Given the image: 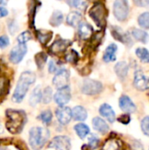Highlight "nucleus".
Wrapping results in <instances>:
<instances>
[{"label": "nucleus", "mask_w": 149, "mask_h": 150, "mask_svg": "<svg viewBox=\"0 0 149 150\" xmlns=\"http://www.w3.org/2000/svg\"><path fill=\"white\" fill-rule=\"evenodd\" d=\"M139 25L145 29H149V11L141 13L138 18Z\"/></svg>", "instance_id": "29"}, {"label": "nucleus", "mask_w": 149, "mask_h": 150, "mask_svg": "<svg viewBox=\"0 0 149 150\" xmlns=\"http://www.w3.org/2000/svg\"><path fill=\"white\" fill-rule=\"evenodd\" d=\"M112 34L115 37V39L121 41L122 43H125L128 46L133 44L131 37L126 33L123 32L119 27H114V29H112Z\"/></svg>", "instance_id": "15"}, {"label": "nucleus", "mask_w": 149, "mask_h": 150, "mask_svg": "<svg viewBox=\"0 0 149 150\" xmlns=\"http://www.w3.org/2000/svg\"><path fill=\"white\" fill-rule=\"evenodd\" d=\"M41 94L42 92L40 86H37L36 88L33 89L29 98V104L31 106H36L41 101Z\"/></svg>", "instance_id": "23"}, {"label": "nucleus", "mask_w": 149, "mask_h": 150, "mask_svg": "<svg viewBox=\"0 0 149 150\" xmlns=\"http://www.w3.org/2000/svg\"><path fill=\"white\" fill-rule=\"evenodd\" d=\"M6 87H7L6 82L4 79H0V96H2L5 92Z\"/></svg>", "instance_id": "41"}, {"label": "nucleus", "mask_w": 149, "mask_h": 150, "mask_svg": "<svg viewBox=\"0 0 149 150\" xmlns=\"http://www.w3.org/2000/svg\"><path fill=\"white\" fill-rule=\"evenodd\" d=\"M82 22V15L78 11H71L67 16V23L72 26H77Z\"/></svg>", "instance_id": "22"}, {"label": "nucleus", "mask_w": 149, "mask_h": 150, "mask_svg": "<svg viewBox=\"0 0 149 150\" xmlns=\"http://www.w3.org/2000/svg\"><path fill=\"white\" fill-rule=\"evenodd\" d=\"M69 71L66 69H59L54 79H53V83L54 85L59 90L61 88H64L66 86H68V82H69Z\"/></svg>", "instance_id": "7"}, {"label": "nucleus", "mask_w": 149, "mask_h": 150, "mask_svg": "<svg viewBox=\"0 0 149 150\" xmlns=\"http://www.w3.org/2000/svg\"><path fill=\"white\" fill-rule=\"evenodd\" d=\"M50 138L48 129L41 127H32L29 132V144L33 150L41 149Z\"/></svg>", "instance_id": "3"}, {"label": "nucleus", "mask_w": 149, "mask_h": 150, "mask_svg": "<svg viewBox=\"0 0 149 150\" xmlns=\"http://www.w3.org/2000/svg\"><path fill=\"white\" fill-rule=\"evenodd\" d=\"M7 15H8V11H7L4 7L0 6V18L6 17Z\"/></svg>", "instance_id": "45"}, {"label": "nucleus", "mask_w": 149, "mask_h": 150, "mask_svg": "<svg viewBox=\"0 0 149 150\" xmlns=\"http://www.w3.org/2000/svg\"><path fill=\"white\" fill-rule=\"evenodd\" d=\"M53 98V91L51 87H46L41 94V100L44 104H49Z\"/></svg>", "instance_id": "30"}, {"label": "nucleus", "mask_w": 149, "mask_h": 150, "mask_svg": "<svg viewBox=\"0 0 149 150\" xmlns=\"http://www.w3.org/2000/svg\"><path fill=\"white\" fill-rule=\"evenodd\" d=\"M10 45V39L7 35L0 36V48H5Z\"/></svg>", "instance_id": "37"}, {"label": "nucleus", "mask_w": 149, "mask_h": 150, "mask_svg": "<svg viewBox=\"0 0 149 150\" xmlns=\"http://www.w3.org/2000/svg\"><path fill=\"white\" fill-rule=\"evenodd\" d=\"M92 149H97L99 145V139L95 135V134H91L89 137V144H88Z\"/></svg>", "instance_id": "36"}, {"label": "nucleus", "mask_w": 149, "mask_h": 150, "mask_svg": "<svg viewBox=\"0 0 149 150\" xmlns=\"http://www.w3.org/2000/svg\"><path fill=\"white\" fill-rule=\"evenodd\" d=\"M65 59L67 62L71 63H76L78 60V54L75 50H69L65 56Z\"/></svg>", "instance_id": "34"}, {"label": "nucleus", "mask_w": 149, "mask_h": 150, "mask_svg": "<svg viewBox=\"0 0 149 150\" xmlns=\"http://www.w3.org/2000/svg\"><path fill=\"white\" fill-rule=\"evenodd\" d=\"M133 150H144L143 149V147L142 145L141 144V142H137V141H134L133 143Z\"/></svg>", "instance_id": "44"}, {"label": "nucleus", "mask_w": 149, "mask_h": 150, "mask_svg": "<svg viewBox=\"0 0 149 150\" xmlns=\"http://www.w3.org/2000/svg\"><path fill=\"white\" fill-rule=\"evenodd\" d=\"M59 69H58V68H57V65H56V63L53 61V60H51L50 62H49V63H48V71H49V73H55V72H57Z\"/></svg>", "instance_id": "39"}, {"label": "nucleus", "mask_w": 149, "mask_h": 150, "mask_svg": "<svg viewBox=\"0 0 149 150\" xmlns=\"http://www.w3.org/2000/svg\"><path fill=\"white\" fill-rule=\"evenodd\" d=\"M70 45V41L68 40H63V39H60L55 40L53 45L51 46V51L54 54H59L61 52H64L68 47Z\"/></svg>", "instance_id": "16"}, {"label": "nucleus", "mask_w": 149, "mask_h": 150, "mask_svg": "<svg viewBox=\"0 0 149 150\" xmlns=\"http://www.w3.org/2000/svg\"><path fill=\"white\" fill-rule=\"evenodd\" d=\"M70 98H71V92H70V88L68 86L59 89L58 91L54 95V99L55 103L60 106H64L66 104L69 102Z\"/></svg>", "instance_id": "10"}, {"label": "nucleus", "mask_w": 149, "mask_h": 150, "mask_svg": "<svg viewBox=\"0 0 149 150\" xmlns=\"http://www.w3.org/2000/svg\"><path fill=\"white\" fill-rule=\"evenodd\" d=\"M134 4L140 7H148L149 0H133Z\"/></svg>", "instance_id": "40"}, {"label": "nucleus", "mask_w": 149, "mask_h": 150, "mask_svg": "<svg viewBox=\"0 0 149 150\" xmlns=\"http://www.w3.org/2000/svg\"><path fill=\"white\" fill-rule=\"evenodd\" d=\"M62 20H63V14L61 13V11H55L53 12V14L49 19V23L53 26H57L62 23Z\"/></svg>", "instance_id": "26"}, {"label": "nucleus", "mask_w": 149, "mask_h": 150, "mask_svg": "<svg viewBox=\"0 0 149 150\" xmlns=\"http://www.w3.org/2000/svg\"><path fill=\"white\" fill-rule=\"evenodd\" d=\"M40 120H42V122L46 125H48L50 124V122L52 121V118H53V115H52V112L50 110H46L44 112H42L40 115Z\"/></svg>", "instance_id": "33"}, {"label": "nucleus", "mask_w": 149, "mask_h": 150, "mask_svg": "<svg viewBox=\"0 0 149 150\" xmlns=\"http://www.w3.org/2000/svg\"><path fill=\"white\" fill-rule=\"evenodd\" d=\"M87 116L88 113L86 109L81 105L74 107L72 110V118H74V120L76 121H83L87 119Z\"/></svg>", "instance_id": "20"}, {"label": "nucleus", "mask_w": 149, "mask_h": 150, "mask_svg": "<svg viewBox=\"0 0 149 150\" xmlns=\"http://www.w3.org/2000/svg\"><path fill=\"white\" fill-rule=\"evenodd\" d=\"M141 127L143 134L147 136H149V116H146L145 118L142 119Z\"/></svg>", "instance_id": "35"}, {"label": "nucleus", "mask_w": 149, "mask_h": 150, "mask_svg": "<svg viewBox=\"0 0 149 150\" xmlns=\"http://www.w3.org/2000/svg\"><path fill=\"white\" fill-rule=\"evenodd\" d=\"M132 35L135 38V40H139V41H141L142 43H148V34L144 30L133 29L132 31Z\"/></svg>", "instance_id": "25"}, {"label": "nucleus", "mask_w": 149, "mask_h": 150, "mask_svg": "<svg viewBox=\"0 0 149 150\" xmlns=\"http://www.w3.org/2000/svg\"><path fill=\"white\" fill-rule=\"evenodd\" d=\"M117 50H118V47H117L116 44H114V43L110 44L105 49V54H104V57H103L104 62H114L116 60V52H117Z\"/></svg>", "instance_id": "18"}, {"label": "nucleus", "mask_w": 149, "mask_h": 150, "mask_svg": "<svg viewBox=\"0 0 149 150\" xmlns=\"http://www.w3.org/2000/svg\"><path fill=\"white\" fill-rule=\"evenodd\" d=\"M133 84L136 89L140 91H146L149 89V78L143 74L141 70H137L134 74Z\"/></svg>", "instance_id": "12"}, {"label": "nucleus", "mask_w": 149, "mask_h": 150, "mask_svg": "<svg viewBox=\"0 0 149 150\" xmlns=\"http://www.w3.org/2000/svg\"><path fill=\"white\" fill-rule=\"evenodd\" d=\"M6 127L11 134H18L24 128L26 116L23 111L8 109L6 111Z\"/></svg>", "instance_id": "2"}, {"label": "nucleus", "mask_w": 149, "mask_h": 150, "mask_svg": "<svg viewBox=\"0 0 149 150\" xmlns=\"http://www.w3.org/2000/svg\"><path fill=\"white\" fill-rule=\"evenodd\" d=\"M0 150H9V149H5V148H0Z\"/></svg>", "instance_id": "48"}, {"label": "nucleus", "mask_w": 149, "mask_h": 150, "mask_svg": "<svg viewBox=\"0 0 149 150\" xmlns=\"http://www.w3.org/2000/svg\"><path fill=\"white\" fill-rule=\"evenodd\" d=\"M119 107L122 111L128 112V113H133L136 111V106L132 101V99L128 96H122L119 98Z\"/></svg>", "instance_id": "13"}, {"label": "nucleus", "mask_w": 149, "mask_h": 150, "mask_svg": "<svg viewBox=\"0 0 149 150\" xmlns=\"http://www.w3.org/2000/svg\"><path fill=\"white\" fill-rule=\"evenodd\" d=\"M138 58L144 63H149V51L147 48L139 47L135 51Z\"/></svg>", "instance_id": "27"}, {"label": "nucleus", "mask_w": 149, "mask_h": 150, "mask_svg": "<svg viewBox=\"0 0 149 150\" xmlns=\"http://www.w3.org/2000/svg\"><path fill=\"white\" fill-rule=\"evenodd\" d=\"M92 126L95 130H97V132H99L100 134H103L108 133V131H109L108 124L102 118H99V117H95L92 120Z\"/></svg>", "instance_id": "17"}, {"label": "nucleus", "mask_w": 149, "mask_h": 150, "mask_svg": "<svg viewBox=\"0 0 149 150\" xmlns=\"http://www.w3.org/2000/svg\"><path fill=\"white\" fill-rule=\"evenodd\" d=\"M48 147L56 150H70L71 142L67 136H56L52 139Z\"/></svg>", "instance_id": "8"}, {"label": "nucleus", "mask_w": 149, "mask_h": 150, "mask_svg": "<svg viewBox=\"0 0 149 150\" xmlns=\"http://www.w3.org/2000/svg\"><path fill=\"white\" fill-rule=\"evenodd\" d=\"M99 113L105 117L110 123H113L116 120V114L111 105L108 104H103L99 108Z\"/></svg>", "instance_id": "14"}, {"label": "nucleus", "mask_w": 149, "mask_h": 150, "mask_svg": "<svg viewBox=\"0 0 149 150\" xmlns=\"http://www.w3.org/2000/svg\"><path fill=\"white\" fill-rule=\"evenodd\" d=\"M103 91V84L96 80L86 78L83 82L82 92L88 96H93L99 94Z\"/></svg>", "instance_id": "5"}, {"label": "nucleus", "mask_w": 149, "mask_h": 150, "mask_svg": "<svg viewBox=\"0 0 149 150\" xmlns=\"http://www.w3.org/2000/svg\"><path fill=\"white\" fill-rule=\"evenodd\" d=\"M118 120H119L120 123H122V124L127 125V124H129L130 121H131V117H130V115H128V114L121 115V116L118 119Z\"/></svg>", "instance_id": "38"}, {"label": "nucleus", "mask_w": 149, "mask_h": 150, "mask_svg": "<svg viewBox=\"0 0 149 150\" xmlns=\"http://www.w3.org/2000/svg\"><path fill=\"white\" fill-rule=\"evenodd\" d=\"M68 4L70 5V6H73V7H79L80 6V4H81V0H68Z\"/></svg>", "instance_id": "43"}, {"label": "nucleus", "mask_w": 149, "mask_h": 150, "mask_svg": "<svg viewBox=\"0 0 149 150\" xmlns=\"http://www.w3.org/2000/svg\"><path fill=\"white\" fill-rule=\"evenodd\" d=\"M76 134L81 138V139H84L89 134H90V128L87 125L83 124V123H78L74 127Z\"/></svg>", "instance_id": "24"}, {"label": "nucleus", "mask_w": 149, "mask_h": 150, "mask_svg": "<svg viewBox=\"0 0 149 150\" xmlns=\"http://www.w3.org/2000/svg\"><path fill=\"white\" fill-rule=\"evenodd\" d=\"M26 52H27V47H26L25 44L18 43L17 46H15L11 49V51L10 53V61L14 64L19 63L23 60Z\"/></svg>", "instance_id": "9"}, {"label": "nucleus", "mask_w": 149, "mask_h": 150, "mask_svg": "<svg viewBox=\"0 0 149 150\" xmlns=\"http://www.w3.org/2000/svg\"><path fill=\"white\" fill-rule=\"evenodd\" d=\"M37 36L40 43L42 44H47L52 38V33L48 31H42L39 30L37 31Z\"/></svg>", "instance_id": "28"}, {"label": "nucleus", "mask_w": 149, "mask_h": 150, "mask_svg": "<svg viewBox=\"0 0 149 150\" xmlns=\"http://www.w3.org/2000/svg\"><path fill=\"white\" fill-rule=\"evenodd\" d=\"M47 56L45 53L43 52H40V53H38L36 55H35V62L37 64V66L41 69L43 68L44 64L46 63L47 62Z\"/></svg>", "instance_id": "31"}, {"label": "nucleus", "mask_w": 149, "mask_h": 150, "mask_svg": "<svg viewBox=\"0 0 149 150\" xmlns=\"http://www.w3.org/2000/svg\"><path fill=\"white\" fill-rule=\"evenodd\" d=\"M32 33L29 31H25L23 33H21L18 36V41L19 44H25L27 41H29L30 40H32Z\"/></svg>", "instance_id": "32"}, {"label": "nucleus", "mask_w": 149, "mask_h": 150, "mask_svg": "<svg viewBox=\"0 0 149 150\" xmlns=\"http://www.w3.org/2000/svg\"><path fill=\"white\" fill-rule=\"evenodd\" d=\"M113 14L119 21L126 20L129 14L127 0H115L113 4Z\"/></svg>", "instance_id": "6"}, {"label": "nucleus", "mask_w": 149, "mask_h": 150, "mask_svg": "<svg viewBox=\"0 0 149 150\" xmlns=\"http://www.w3.org/2000/svg\"><path fill=\"white\" fill-rule=\"evenodd\" d=\"M36 80V76L33 72L32 71H24L18 81L17 86L15 88L13 96H12V100L16 103H20L24 98L25 97L29 87L35 82Z\"/></svg>", "instance_id": "1"}, {"label": "nucleus", "mask_w": 149, "mask_h": 150, "mask_svg": "<svg viewBox=\"0 0 149 150\" xmlns=\"http://www.w3.org/2000/svg\"><path fill=\"white\" fill-rule=\"evenodd\" d=\"M7 4V0H0V5H4Z\"/></svg>", "instance_id": "47"}, {"label": "nucleus", "mask_w": 149, "mask_h": 150, "mask_svg": "<svg viewBox=\"0 0 149 150\" xmlns=\"http://www.w3.org/2000/svg\"><path fill=\"white\" fill-rule=\"evenodd\" d=\"M93 29L92 26L86 23V22H81L78 25V33L79 36L82 39H88L89 37H90V35L92 34Z\"/></svg>", "instance_id": "19"}, {"label": "nucleus", "mask_w": 149, "mask_h": 150, "mask_svg": "<svg viewBox=\"0 0 149 150\" xmlns=\"http://www.w3.org/2000/svg\"><path fill=\"white\" fill-rule=\"evenodd\" d=\"M9 30H10L11 33H14L17 32V30H18V25H17L16 22L11 21V22L9 24Z\"/></svg>", "instance_id": "42"}, {"label": "nucleus", "mask_w": 149, "mask_h": 150, "mask_svg": "<svg viewBox=\"0 0 149 150\" xmlns=\"http://www.w3.org/2000/svg\"><path fill=\"white\" fill-rule=\"evenodd\" d=\"M55 115L58 121L61 125H68L72 119V111L69 107L60 106L56 109Z\"/></svg>", "instance_id": "11"}, {"label": "nucleus", "mask_w": 149, "mask_h": 150, "mask_svg": "<svg viewBox=\"0 0 149 150\" xmlns=\"http://www.w3.org/2000/svg\"><path fill=\"white\" fill-rule=\"evenodd\" d=\"M114 69H115V73L117 74V76L120 78V79H125L128 74V69H129V67L127 65V63L126 62H118L115 67H114Z\"/></svg>", "instance_id": "21"}, {"label": "nucleus", "mask_w": 149, "mask_h": 150, "mask_svg": "<svg viewBox=\"0 0 149 150\" xmlns=\"http://www.w3.org/2000/svg\"><path fill=\"white\" fill-rule=\"evenodd\" d=\"M90 16L98 26H103L105 23L106 18V11L105 6L100 3L95 4L90 10Z\"/></svg>", "instance_id": "4"}, {"label": "nucleus", "mask_w": 149, "mask_h": 150, "mask_svg": "<svg viewBox=\"0 0 149 150\" xmlns=\"http://www.w3.org/2000/svg\"><path fill=\"white\" fill-rule=\"evenodd\" d=\"M82 150H92V149L89 145H84V146H83Z\"/></svg>", "instance_id": "46"}]
</instances>
